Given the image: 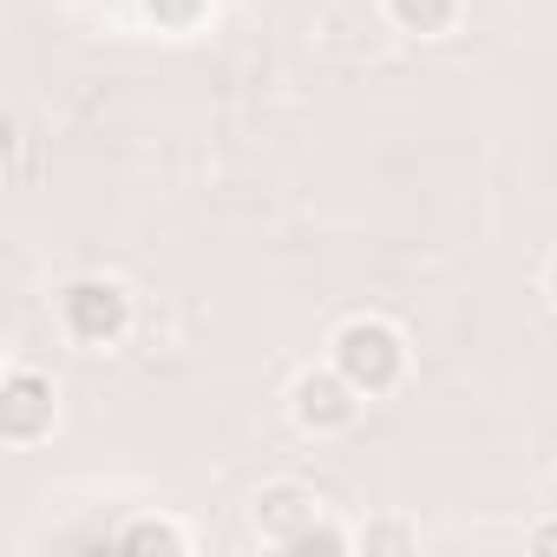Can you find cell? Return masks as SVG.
Returning <instances> with one entry per match:
<instances>
[{"label": "cell", "instance_id": "obj_1", "mask_svg": "<svg viewBox=\"0 0 557 557\" xmlns=\"http://www.w3.org/2000/svg\"><path fill=\"white\" fill-rule=\"evenodd\" d=\"M329 361L368 394V400H387L400 381H407V335L387 322V315H348L335 335H329Z\"/></svg>", "mask_w": 557, "mask_h": 557}, {"label": "cell", "instance_id": "obj_2", "mask_svg": "<svg viewBox=\"0 0 557 557\" xmlns=\"http://www.w3.org/2000/svg\"><path fill=\"white\" fill-rule=\"evenodd\" d=\"M60 329L79 348H119L132 335V289L119 275H73L60 289Z\"/></svg>", "mask_w": 557, "mask_h": 557}, {"label": "cell", "instance_id": "obj_3", "mask_svg": "<svg viewBox=\"0 0 557 557\" xmlns=\"http://www.w3.org/2000/svg\"><path fill=\"white\" fill-rule=\"evenodd\" d=\"M361 407H368V394H361L335 361L302 368V374L289 381V420H296V433H309V440H335V433H348V426L361 420Z\"/></svg>", "mask_w": 557, "mask_h": 557}, {"label": "cell", "instance_id": "obj_4", "mask_svg": "<svg viewBox=\"0 0 557 557\" xmlns=\"http://www.w3.org/2000/svg\"><path fill=\"white\" fill-rule=\"evenodd\" d=\"M60 426V387L40 368H8L0 374V440L8 446H40Z\"/></svg>", "mask_w": 557, "mask_h": 557}, {"label": "cell", "instance_id": "obj_5", "mask_svg": "<svg viewBox=\"0 0 557 557\" xmlns=\"http://www.w3.org/2000/svg\"><path fill=\"white\" fill-rule=\"evenodd\" d=\"M249 524H256V537H262L269 550H302L309 531L322 524V498H315L309 485H296V479H275V485L256 492Z\"/></svg>", "mask_w": 557, "mask_h": 557}, {"label": "cell", "instance_id": "obj_6", "mask_svg": "<svg viewBox=\"0 0 557 557\" xmlns=\"http://www.w3.org/2000/svg\"><path fill=\"white\" fill-rule=\"evenodd\" d=\"M381 8H387L394 34H407V40H446L459 27V14H466V0H381Z\"/></svg>", "mask_w": 557, "mask_h": 557}, {"label": "cell", "instance_id": "obj_7", "mask_svg": "<svg viewBox=\"0 0 557 557\" xmlns=\"http://www.w3.org/2000/svg\"><path fill=\"white\" fill-rule=\"evenodd\" d=\"M112 544H125V550H171V557H184L190 550V531L177 524V518H132V524H119V537Z\"/></svg>", "mask_w": 557, "mask_h": 557}, {"label": "cell", "instance_id": "obj_8", "mask_svg": "<svg viewBox=\"0 0 557 557\" xmlns=\"http://www.w3.org/2000/svg\"><path fill=\"white\" fill-rule=\"evenodd\" d=\"M138 14L158 34H197L210 21V0H138Z\"/></svg>", "mask_w": 557, "mask_h": 557}, {"label": "cell", "instance_id": "obj_9", "mask_svg": "<svg viewBox=\"0 0 557 557\" xmlns=\"http://www.w3.org/2000/svg\"><path fill=\"white\" fill-rule=\"evenodd\" d=\"M361 544H368V550H413L420 531H413V524H374V531H361Z\"/></svg>", "mask_w": 557, "mask_h": 557}, {"label": "cell", "instance_id": "obj_10", "mask_svg": "<svg viewBox=\"0 0 557 557\" xmlns=\"http://www.w3.org/2000/svg\"><path fill=\"white\" fill-rule=\"evenodd\" d=\"M531 550H557V518H544V524H531V537H524Z\"/></svg>", "mask_w": 557, "mask_h": 557}, {"label": "cell", "instance_id": "obj_11", "mask_svg": "<svg viewBox=\"0 0 557 557\" xmlns=\"http://www.w3.org/2000/svg\"><path fill=\"white\" fill-rule=\"evenodd\" d=\"M544 296L557 302V249H550V262H544Z\"/></svg>", "mask_w": 557, "mask_h": 557}]
</instances>
